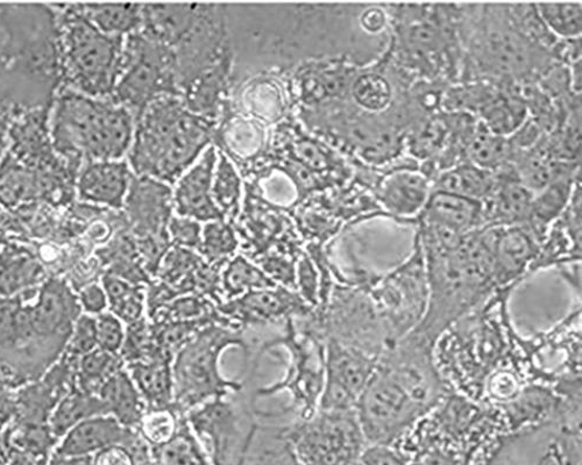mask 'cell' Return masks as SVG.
Wrapping results in <instances>:
<instances>
[{"mask_svg":"<svg viewBox=\"0 0 582 465\" xmlns=\"http://www.w3.org/2000/svg\"><path fill=\"white\" fill-rule=\"evenodd\" d=\"M269 78L254 79L246 85L243 102L247 111L259 123H276L287 113L289 90L286 91L282 81L270 73Z\"/></svg>","mask_w":582,"mask_h":465,"instance_id":"27","label":"cell"},{"mask_svg":"<svg viewBox=\"0 0 582 465\" xmlns=\"http://www.w3.org/2000/svg\"><path fill=\"white\" fill-rule=\"evenodd\" d=\"M98 395L108 414L124 427L137 430L147 406L125 368L115 371L102 385Z\"/></svg>","mask_w":582,"mask_h":465,"instance_id":"24","label":"cell"},{"mask_svg":"<svg viewBox=\"0 0 582 465\" xmlns=\"http://www.w3.org/2000/svg\"><path fill=\"white\" fill-rule=\"evenodd\" d=\"M276 347H284L289 354L285 379L256 390L253 399L270 397L286 390L293 395V401L284 413L294 412L299 421H308L318 411L325 382L324 342L305 332H297L295 320L288 319L285 334L265 342L261 355Z\"/></svg>","mask_w":582,"mask_h":465,"instance_id":"11","label":"cell"},{"mask_svg":"<svg viewBox=\"0 0 582 465\" xmlns=\"http://www.w3.org/2000/svg\"><path fill=\"white\" fill-rule=\"evenodd\" d=\"M359 25L368 34H379L388 25V16L378 7H369L363 10L359 17Z\"/></svg>","mask_w":582,"mask_h":465,"instance_id":"48","label":"cell"},{"mask_svg":"<svg viewBox=\"0 0 582 465\" xmlns=\"http://www.w3.org/2000/svg\"><path fill=\"white\" fill-rule=\"evenodd\" d=\"M366 290L391 347L418 328L427 312L429 287L425 254L417 235L408 258Z\"/></svg>","mask_w":582,"mask_h":465,"instance_id":"10","label":"cell"},{"mask_svg":"<svg viewBox=\"0 0 582 465\" xmlns=\"http://www.w3.org/2000/svg\"><path fill=\"white\" fill-rule=\"evenodd\" d=\"M216 127L217 123L186 108L181 97L154 101L135 123L126 156L133 175L175 185L214 145Z\"/></svg>","mask_w":582,"mask_h":465,"instance_id":"5","label":"cell"},{"mask_svg":"<svg viewBox=\"0 0 582 465\" xmlns=\"http://www.w3.org/2000/svg\"><path fill=\"white\" fill-rule=\"evenodd\" d=\"M49 128L54 151L78 177L86 163L126 158L135 122L111 100L60 87L49 110Z\"/></svg>","mask_w":582,"mask_h":465,"instance_id":"6","label":"cell"},{"mask_svg":"<svg viewBox=\"0 0 582 465\" xmlns=\"http://www.w3.org/2000/svg\"><path fill=\"white\" fill-rule=\"evenodd\" d=\"M80 302L89 316H100L109 308L108 296L98 283L89 285L81 291Z\"/></svg>","mask_w":582,"mask_h":465,"instance_id":"47","label":"cell"},{"mask_svg":"<svg viewBox=\"0 0 582 465\" xmlns=\"http://www.w3.org/2000/svg\"><path fill=\"white\" fill-rule=\"evenodd\" d=\"M102 281L112 314L127 324L144 318L146 307L144 286L132 285L126 279L112 273H105Z\"/></svg>","mask_w":582,"mask_h":465,"instance_id":"31","label":"cell"},{"mask_svg":"<svg viewBox=\"0 0 582 465\" xmlns=\"http://www.w3.org/2000/svg\"><path fill=\"white\" fill-rule=\"evenodd\" d=\"M173 213L171 185L152 177L133 175L123 214L136 241L172 245L169 224Z\"/></svg>","mask_w":582,"mask_h":465,"instance_id":"15","label":"cell"},{"mask_svg":"<svg viewBox=\"0 0 582 465\" xmlns=\"http://www.w3.org/2000/svg\"><path fill=\"white\" fill-rule=\"evenodd\" d=\"M92 456L85 457H60L57 456L52 465H93Z\"/></svg>","mask_w":582,"mask_h":465,"instance_id":"51","label":"cell"},{"mask_svg":"<svg viewBox=\"0 0 582 465\" xmlns=\"http://www.w3.org/2000/svg\"><path fill=\"white\" fill-rule=\"evenodd\" d=\"M182 415L173 407L149 409L136 432L152 450L161 448L176 435Z\"/></svg>","mask_w":582,"mask_h":465,"instance_id":"39","label":"cell"},{"mask_svg":"<svg viewBox=\"0 0 582 465\" xmlns=\"http://www.w3.org/2000/svg\"><path fill=\"white\" fill-rule=\"evenodd\" d=\"M276 286L264 270L243 255L231 259L222 270V290L227 300L251 291L274 289Z\"/></svg>","mask_w":582,"mask_h":465,"instance_id":"33","label":"cell"},{"mask_svg":"<svg viewBox=\"0 0 582 465\" xmlns=\"http://www.w3.org/2000/svg\"><path fill=\"white\" fill-rule=\"evenodd\" d=\"M132 177L133 173L126 158L86 163L75 180L76 199L83 204L121 213Z\"/></svg>","mask_w":582,"mask_h":465,"instance_id":"19","label":"cell"},{"mask_svg":"<svg viewBox=\"0 0 582 465\" xmlns=\"http://www.w3.org/2000/svg\"><path fill=\"white\" fill-rule=\"evenodd\" d=\"M517 288L499 289L451 324L433 344L442 380L452 391L476 403H480L487 379L521 353V335L508 309L509 298Z\"/></svg>","mask_w":582,"mask_h":465,"instance_id":"3","label":"cell"},{"mask_svg":"<svg viewBox=\"0 0 582 465\" xmlns=\"http://www.w3.org/2000/svg\"><path fill=\"white\" fill-rule=\"evenodd\" d=\"M575 184L576 178L573 177V174L562 175L533 195L525 226L542 242L549 228L564 214Z\"/></svg>","mask_w":582,"mask_h":465,"instance_id":"25","label":"cell"},{"mask_svg":"<svg viewBox=\"0 0 582 465\" xmlns=\"http://www.w3.org/2000/svg\"><path fill=\"white\" fill-rule=\"evenodd\" d=\"M241 465H305L287 438L284 427H262L251 441Z\"/></svg>","mask_w":582,"mask_h":465,"instance_id":"28","label":"cell"},{"mask_svg":"<svg viewBox=\"0 0 582 465\" xmlns=\"http://www.w3.org/2000/svg\"><path fill=\"white\" fill-rule=\"evenodd\" d=\"M421 223L448 228L458 235H468L486 226L484 204L471 198L432 190L421 214Z\"/></svg>","mask_w":582,"mask_h":465,"instance_id":"22","label":"cell"},{"mask_svg":"<svg viewBox=\"0 0 582 465\" xmlns=\"http://www.w3.org/2000/svg\"><path fill=\"white\" fill-rule=\"evenodd\" d=\"M494 227L464 235L453 250L425 252L429 300L415 333L435 344L451 324L469 314L499 289L493 268Z\"/></svg>","mask_w":582,"mask_h":465,"instance_id":"4","label":"cell"},{"mask_svg":"<svg viewBox=\"0 0 582 465\" xmlns=\"http://www.w3.org/2000/svg\"><path fill=\"white\" fill-rule=\"evenodd\" d=\"M173 359L160 353L147 361L133 362L126 370L149 409L173 407Z\"/></svg>","mask_w":582,"mask_h":465,"instance_id":"23","label":"cell"},{"mask_svg":"<svg viewBox=\"0 0 582 465\" xmlns=\"http://www.w3.org/2000/svg\"><path fill=\"white\" fill-rule=\"evenodd\" d=\"M60 89L53 4H0V110L49 108Z\"/></svg>","mask_w":582,"mask_h":465,"instance_id":"2","label":"cell"},{"mask_svg":"<svg viewBox=\"0 0 582 465\" xmlns=\"http://www.w3.org/2000/svg\"><path fill=\"white\" fill-rule=\"evenodd\" d=\"M348 92L351 93L355 104L364 112L386 111L392 100V87L389 80L378 73L356 74Z\"/></svg>","mask_w":582,"mask_h":465,"instance_id":"38","label":"cell"},{"mask_svg":"<svg viewBox=\"0 0 582 465\" xmlns=\"http://www.w3.org/2000/svg\"><path fill=\"white\" fill-rule=\"evenodd\" d=\"M105 414L108 411L99 395L78 392L59 405L52 417V426L55 434L64 435L85 418Z\"/></svg>","mask_w":582,"mask_h":465,"instance_id":"37","label":"cell"},{"mask_svg":"<svg viewBox=\"0 0 582 465\" xmlns=\"http://www.w3.org/2000/svg\"><path fill=\"white\" fill-rule=\"evenodd\" d=\"M324 347L325 382L318 411L355 410L379 360L330 339Z\"/></svg>","mask_w":582,"mask_h":465,"instance_id":"14","label":"cell"},{"mask_svg":"<svg viewBox=\"0 0 582 465\" xmlns=\"http://www.w3.org/2000/svg\"><path fill=\"white\" fill-rule=\"evenodd\" d=\"M58 22L60 87L110 100L121 72L125 38L101 32L76 4H53Z\"/></svg>","mask_w":582,"mask_h":465,"instance_id":"7","label":"cell"},{"mask_svg":"<svg viewBox=\"0 0 582 465\" xmlns=\"http://www.w3.org/2000/svg\"><path fill=\"white\" fill-rule=\"evenodd\" d=\"M212 194L219 211L233 224L241 214L243 179L235 163L221 151H218Z\"/></svg>","mask_w":582,"mask_h":465,"instance_id":"32","label":"cell"},{"mask_svg":"<svg viewBox=\"0 0 582 465\" xmlns=\"http://www.w3.org/2000/svg\"><path fill=\"white\" fill-rule=\"evenodd\" d=\"M510 154L508 137L494 134L481 122L476 125L466 148V156L472 165L496 173L508 165Z\"/></svg>","mask_w":582,"mask_h":465,"instance_id":"34","label":"cell"},{"mask_svg":"<svg viewBox=\"0 0 582 465\" xmlns=\"http://www.w3.org/2000/svg\"><path fill=\"white\" fill-rule=\"evenodd\" d=\"M81 12L101 32L126 38L143 28V4H81Z\"/></svg>","mask_w":582,"mask_h":465,"instance_id":"29","label":"cell"},{"mask_svg":"<svg viewBox=\"0 0 582 465\" xmlns=\"http://www.w3.org/2000/svg\"><path fill=\"white\" fill-rule=\"evenodd\" d=\"M12 218V215L7 211V209L0 205V226L8 225Z\"/></svg>","mask_w":582,"mask_h":465,"instance_id":"52","label":"cell"},{"mask_svg":"<svg viewBox=\"0 0 582 465\" xmlns=\"http://www.w3.org/2000/svg\"><path fill=\"white\" fill-rule=\"evenodd\" d=\"M167 96L182 97L173 51L143 31L127 35L110 100L125 107L136 123L151 103Z\"/></svg>","mask_w":582,"mask_h":465,"instance_id":"9","label":"cell"},{"mask_svg":"<svg viewBox=\"0 0 582 465\" xmlns=\"http://www.w3.org/2000/svg\"><path fill=\"white\" fill-rule=\"evenodd\" d=\"M201 223L173 215L169 224V235L173 246L197 251L202 242Z\"/></svg>","mask_w":582,"mask_h":465,"instance_id":"44","label":"cell"},{"mask_svg":"<svg viewBox=\"0 0 582 465\" xmlns=\"http://www.w3.org/2000/svg\"><path fill=\"white\" fill-rule=\"evenodd\" d=\"M432 193L430 177L416 168H399L387 175L378 198L387 211L407 219L421 215Z\"/></svg>","mask_w":582,"mask_h":465,"instance_id":"21","label":"cell"},{"mask_svg":"<svg viewBox=\"0 0 582 465\" xmlns=\"http://www.w3.org/2000/svg\"><path fill=\"white\" fill-rule=\"evenodd\" d=\"M217 159V147L208 146L175 183L173 205L176 216L191 218L201 224L226 220L212 194Z\"/></svg>","mask_w":582,"mask_h":465,"instance_id":"17","label":"cell"},{"mask_svg":"<svg viewBox=\"0 0 582 465\" xmlns=\"http://www.w3.org/2000/svg\"><path fill=\"white\" fill-rule=\"evenodd\" d=\"M481 123L494 134L509 137L528 120V105L517 93L494 95L481 108Z\"/></svg>","mask_w":582,"mask_h":465,"instance_id":"30","label":"cell"},{"mask_svg":"<svg viewBox=\"0 0 582 465\" xmlns=\"http://www.w3.org/2000/svg\"><path fill=\"white\" fill-rule=\"evenodd\" d=\"M64 435L57 456L85 457L113 446L129 448L137 432L124 427L112 415L105 414L85 418Z\"/></svg>","mask_w":582,"mask_h":465,"instance_id":"20","label":"cell"},{"mask_svg":"<svg viewBox=\"0 0 582 465\" xmlns=\"http://www.w3.org/2000/svg\"><path fill=\"white\" fill-rule=\"evenodd\" d=\"M451 391L433 343L410 333L382 354L356 405L367 446L398 445Z\"/></svg>","mask_w":582,"mask_h":465,"instance_id":"1","label":"cell"},{"mask_svg":"<svg viewBox=\"0 0 582 465\" xmlns=\"http://www.w3.org/2000/svg\"><path fill=\"white\" fill-rule=\"evenodd\" d=\"M96 318L89 314L79 317L70 349L78 356H84L98 349Z\"/></svg>","mask_w":582,"mask_h":465,"instance_id":"45","label":"cell"},{"mask_svg":"<svg viewBox=\"0 0 582 465\" xmlns=\"http://www.w3.org/2000/svg\"><path fill=\"white\" fill-rule=\"evenodd\" d=\"M239 347L248 358V344L239 326L224 319L208 323L174 355L173 409L185 415L216 399H226L244 390V383L222 375L221 358L226 349Z\"/></svg>","mask_w":582,"mask_h":465,"instance_id":"8","label":"cell"},{"mask_svg":"<svg viewBox=\"0 0 582 465\" xmlns=\"http://www.w3.org/2000/svg\"><path fill=\"white\" fill-rule=\"evenodd\" d=\"M284 428L305 465H359L367 448L356 410L317 411Z\"/></svg>","mask_w":582,"mask_h":465,"instance_id":"12","label":"cell"},{"mask_svg":"<svg viewBox=\"0 0 582 465\" xmlns=\"http://www.w3.org/2000/svg\"><path fill=\"white\" fill-rule=\"evenodd\" d=\"M239 240L235 226L227 220L210 221L202 229L197 252L208 265H226L237 252Z\"/></svg>","mask_w":582,"mask_h":465,"instance_id":"36","label":"cell"},{"mask_svg":"<svg viewBox=\"0 0 582 465\" xmlns=\"http://www.w3.org/2000/svg\"><path fill=\"white\" fill-rule=\"evenodd\" d=\"M161 465H213L182 415L176 435L167 445L153 450Z\"/></svg>","mask_w":582,"mask_h":465,"instance_id":"35","label":"cell"},{"mask_svg":"<svg viewBox=\"0 0 582 465\" xmlns=\"http://www.w3.org/2000/svg\"><path fill=\"white\" fill-rule=\"evenodd\" d=\"M541 245L525 225L494 227L493 268L498 289L522 285L531 275Z\"/></svg>","mask_w":582,"mask_h":465,"instance_id":"18","label":"cell"},{"mask_svg":"<svg viewBox=\"0 0 582 465\" xmlns=\"http://www.w3.org/2000/svg\"><path fill=\"white\" fill-rule=\"evenodd\" d=\"M98 345L102 351L121 355L125 341L124 322L111 312L96 316Z\"/></svg>","mask_w":582,"mask_h":465,"instance_id":"43","label":"cell"},{"mask_svg":"<svg viewBox=\"0 0 582 465\" xmlns=\"http://www.w3.org/2000/svg\"><path fill=\"white\" fill-rule=\"evenodd\" d=\"M12 122L13 118L10 114L0 112V161H2L9 146V130Z\"/></svg>","mask_w":582,"mask_h":465,"instance_id":"50","label":"cell"},{"mask_svg":"<svg viewBox=\"0 0 582 465\" xmlns=\"http://www.w3.org/2000/svg\"><path fill=\"white\" fill-rule=\"evenodd\" d=\"M93 465H135L132 453L124 446H113L95 455Z\"/></svg>","mask_w":582,"mask_h":465,"instance_id":"49","label":"cell"},{"mask_svg":"<svg viewBox=\"0 0 582 465\" xmlns=\"http://www.w3.org/2000/svg\"><path fill=\"white\" fill-rule=\"evenodd\" d=\"M226 399L208 401L185 418L213 465H241L259 426L254 418L258 411L251 403L238 405Z\"/></svg>","mask_w":582,"mask_h":465,"instance_id":"13","label":"cell"},{"mask_svg":"<svg viewBox=\"0 0 582 465\" xmlns=\"http://www.w3.org/2000/svg\"><path fill=\"white\" fill-rule=\"evenodd\" d=\"M497 174L479 168L470 162L442 170L432 190L449 193L484 203L494 193Z\"/></svg>","mask_w":582,"mask_h":465,"instance_id":"26","label":"cell"},{"mask_svg":"<svg viewBox=\"0 0 582 465\" xmlns=\"http://www.w3.org/2000/svg\"><path fill=\"white\" fill-rule=\"evenodd\" d=\"M98 348L95 351L82 356L81 378L86 393H99L105 381L122 369L123 359Z\"/></svg>","mask_w":582,"mask_h":465,"instance_id":"41","label":"cell"},{"mask_svg":"<svg viewBox=\"0 0 582 465\" xmlns=\"http://www.w3.org/2000/svg\"><path fill=\"white\" fill-rule=\"evenodd\" d=\"M535 9L547 29L555 37L565 40L581 35L582 4L579 3H540Z\"/></svg>","mask_w":582,"mask_h":465,"instance_id":"40","label":"cell"},{"mask_svg":"<svg viewBox=\"0 0 582 465\" xmlns=\"http://www.w3.org/2000/svg\"><path fill=\"white\" fill-rule=\"evenodd\" d=\"M411 456L398 447L367 446L359 465H409Z\"/></svg>","mask_w":582,"mask_h":465,"instance_id":"46","label":"cell"},{"mask_svg":"<svg viewBox=\"0 0 582 465\" xmlns=\"http://www.w3.org/2000/svg\"><path fill=\"white\" fill-rule=\"evenodd\" d=\"M296 292L312 309L320 308L321 276L308 252H302L296 261Z\"/></svg>","mask_w":582,"mask_h":465,"instance_id":"42","label":"cell"},{"mask_svg":"<svg viewBox=\"0 0 582 465\" xmlns=\"http://www.w3.org/2000/svg\"><path fill=\"white\" fill-rule=\"evenodd\" d=\"M314 311L296 291L283 287L251 291L223 302L218 308L221 316L241 329L248 324L287 321L295 317L306 319Z\"/></svg>","mask_w":582,"mask_h":465,"instance_id":"16","label":"cell"}]
</instances>
